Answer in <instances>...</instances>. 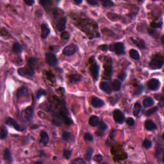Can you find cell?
Listing matches in <instances>:
<instances>
[{
  "instance_id": "cell-30",
  "label": "cell",
  "mask_w": 164,
  "mask_h": 164,
  "mask_svg": "<svg viewBox=\"0 0 164 164\" xmlns=\"http://www.w3.org/2000/svg\"><path fill=\"white\" fill-rule=\"evenodd\" d=\"M101 4H102L104 7H113L114 5L113 1H110V0H103V1H101Z\"/></svg>"
},
{
  "instance_id": "cell-4",
  "label": "cell",
  "mask_w": 164,
  "mask_h": 164,
  "mask_svg": "<svg viewBox=\"0 0 164 164\" xmlns=\"http://www.w3.org/2000/svg\"><path fill=\"white\" fill-rule=\"evenodd\" d=\"M18 74L24 77H32L35 74L34 69L28 66L26 67H22L18 69Z\"/></svg>"
},
{
  "instance_id": "cell-17",
  "label": "cell",
  "mask_w": 164,
  "mask_h": 164,
  "mask_svg": "<svg viewBox=\"0 0 164 164\" xmlns=\"http://www.w3.org/2000/svg\"><path fill=\"white\" fill-rule=\"evenodd\" d=\"M145 128L147 130L149 131H153V130H156L157 126L156 124L151 120H147L145 122Z\"/></svg>"
},
{
  "instance_id": "cell-21",
  "label": "cell",
  "mask_w": 164,
  "mask_h": 164,
  "mask_svg": "<svg viewBox=\"0 0 164 164\" xmlns=\"http://www.w3.org/2000/svg\"><path fill=\"white\" fill-rule=\"evenodd\" d=\"M22 46L18 42H15L13 45L12 47V51L15 54H21L22 53Z\"/></svg>"
},
{
  "instance_id": "cell-12",
  "label": "cell",
  "mask_w": 164,
  "mask_h": 164,
  "mask_svg": "<svg viewBox=\"0 0 164 164\" xmlns=\"http://www.w3.org/2000/svg\"><path fill=\"white\" fill-rule=\"evenodd\" d=\"M91 104L92 105V107H95V108H99V107L104 106V101H103L102 99H99V97L94 96V97H92Z\"/></svg>"
},
{
  "instance_id": "cell-32",
  "label": "cell",
  "mask_w": 164,
  "mask_h": 164,
  "mask_svg": "<svg viewBox=\"0 0 164 164\" xmlns=\"http://www.w3.org/2000/svg\"><path fill=\"white\" fill-rule=\"evenodd\" d=\"M142 145L145 149H149V148H150L152 146V142L149 140L145 139L143 142V144H142Z\"/></svg>"
},
{
  "instance_id": "cell-46",
  "label": "cell",
  "mask_w": 164,
  "mask_h": 164,
  "mask_svg": "<svg viewBox=\"0 0 164 164\" xmlns=\"http://www.w3.org/2000/svg\"><path fill=\"white\" fill-rule=\"evenodd\" d=\"M126 122L128 125L130 126H133L135 124V120L133 118H131V117H129V118H128V119H127Z\"/></svg>"
},
{
  "instance_id": "cell-8",
  "label": "cell",
  "mask_w": 164,
  "mask_h": 164,
  "mask_svg": "<svg viewBox=\"0 0 164 164\" xmlns=\"http://www.w3.org/2000/svg\"><path fill=\"white\" fill-rule=\"evenodd\" d=\"M5 123H6L7 125L13 126L14 129L16 130L17 131H22L25 130V128L21 127L20 125H19V124H18L15 120L13 119L12 118H11V117H8L6 119V121H5Z\"/></svg>"
},
{
  "instance_id": "cell-28",
  "label": "cell",
  "mask_w": 164,
  "mask_h": 164,
  "mask_svg": "<svg viewBox=\"0 0 164 164\" xmlns=\"http://www.w3.org/2000/svg\"><path fill=\"white\" fill-rule=\"evenodd\" d=\"M130 55L132 58H133L134 60H139L140 59V55L138 53V52L135 49H131L130 51Z\"/></svg>"
},
{
  "instance_id": "cell-22",
  "label": "cell",
  "mask_w": 164,
  "mask_h": 164,
  "mask_svg": "<svg viewBox=\"0 0 164 164\" xmlns=\"http://www.w3.org/2000/svg\"><path fill=\"white\" fill-rule=\"evenodd\" d=\"M81 76L78 74H73L69 76V81L72 83H75L81 80Z\"/></svg>"
},
{
  "instance_id": "cell-35",
  "label": "cell",
  "mask_w": 164,
  "mask_h": 164,
  "mask_svg": "<svg viewBox=\"0 0 164 164\" xmlns=\"http://www.w3.org/2000/svg\"><path fill=\"white\" fill-rule=\"evenodd\" d=\"M71 154H72V151L69 150V149H65L63 150V156L64 157L66 158V159L69 160L71 156Z\"/></svg>"
},
{
  "instance_id": "cell-49",
  "label": "cell",
  "mask_w": 164,
  "mask_h": 164,
  "mask_svg": "<svg viewBox=\"0 0 164 164\" xmlns=\"http://www.w3.org/2000/svg\"><path fill=\"white\" fill-rule=\"evenodd\" d=\"M87 3L90 4V5H92V6H96V5H98V2L96 0H88L87 1Z\"/></svg>"
},
{
  "instance_id": "cell-14",
  "label": "cell",
  "mask_w": 164,
  "mask_h": 164,
  "mask_svg": "<svg viewBox=\"0 0 164 164\" xmlns=\"http://www.w3.org/2000/svg\"><path fill=\"white\" fill-rule=\"evenodd\" d=\"M66 22H67V19L66 17L60 18L56 24V29L59 32H62L64 30L66 27Z\"/></svg>"
},
{
  "instance_id": "cell-2",
  "label": "cell",
  "mask_w": 164,
  "mask_h": 164,
  "mask_svg": "<svg viewBox=\"0 0 164 164\" xmlns=\"http://www.w3.org/2000/svg\"><path fill=\"white\" fill-rule=\"evenodd\" d=\"M104 67V78L110 80L112 77V60L111 58H106Z\"/></svg>"
},
{
  "instance_id": "cell-13",
  "label": "cell",
  "mask_w": 164,
  "mask_h": 164,
  "mask_svg": "<svg viewBox=\"0 0 164 164\" xmlns=\"http://www.w3.org/2000/svg\"><path fill=\"white\" fill-rule=\"evenodd\" d=\"M50 33V29L48 25L44 23L41 25V34L40 36L42 39H46Z\"/></svg>"
},
{
  "instance_id": "cell-18",
  "label": "cell",
  "mask_w": 164,
  "mask_h": 164,
  "mask_svg": "<svg viewBox=\"0 0 164 164\" xmlns=\"http://www.w3.org/2000/svg\"><path fill=\"white\" fill-rule=\"evenodd\" d=\"M28 94V90L26 87H21L17 92V97L21 98L23 96H27Z\"/></svg>"
},
{
  "instance_id": "cell-40",
  "label": "cell",
  "mask_w": 164,
  "mask_h": 164,
  "mask_svg": "<svg viewBox=\"0 0 164 164\" xmlns=\"http://www.w3.org/2000/svg\"><path fill=\"white\" fill-rule=\"evenodd\" d=\"M148 33L149 35H151L153 37H155V38H158V33L156 30H152V29H149L148 30Z\"/></svg>"
},
{
  "instance_id": "cell-45",
  "label": "cell",
  "mask_w": 164,
  "mask_h": 164,
  "mask_svg": "<svg viewBox=\"0 0 164 164\" xmlns=\"http://www.w3.org/2000/svg\"><path fill=\"white\" fill-rule=\"evenodd\" d=\"M60 36H61L62 39H63V40H67V39H69L70 35H69L68 32H62Z\"/></svg>"
},
{
  "instance_id": "cell-29",
  "label": "cell",
  "mask_w": 164,
  "mask_h": 164,
  "mask_svg": "<svg viewBox=\"0 0 164 164\" xmlns=\"http://www.w3.org/2000/svg\"><path fill=\"white\" fill-rule=\"evenodd\" d=\"M62 138L65 140H69L71 139L72 138V135L71 133L68 132V131H63V133H62Z\"/></svg>"
},
{
  "instance_id": "cell-9",
  "label": "cell",
  "mask_w": 164,
  "mask_h": 164,
  "mask_svg": "<svg viewBox=\"0 0 164 164\" xmlns=\"http://www.w3.org/2000/svg\"><path fill=\"white\" fill-rule=\"evenodd\" d=\"M76 51H77V48H76V45L73 44L66 46L63 49V55H66V56H71V55H74Z\"/></svg>"
},
{
  "instance_id": "cell-33",
  "label": "cell",
  "mask_w": 164,
  "mask_h": 164,
  "mask_svg": "<svg viewBox=\"0 0 164 164\" xmlns=\"http://www.w3.org/2000/svg\"><path fill=\"white\" fill-rule=\"evenodd\" d=\"M143 87H142V85H137L135 87V92H134V94H135V95H139L140 94H141L142 93V92L143 91Z\"/></svg>"
},
{
  "instance_id": "cell-15",
  "label": "cell",
  "mask_w": 164,
  "mask_h": 164,
  "mask_svg": "<svg viewBox=\"0 0 164 164\" xmlns=\"http://www.w3.org/2000/svg\"><path fill=\"white\" fill-rule=\"evenodd\" d=\"M40 143L43 144L44 145H46L49 142V136H48V134L46 131H40Z\"/></svg>"
},
{
  "instance_id": "cell-54",
  "label": "cell",
  "mask_w": 164,
  "mask_h": 164,
  "mask_svg": "<svg viewBox=\"0 0 164 164\" xmlns=\"http://www.w3.org/2000/svg\"><path fill=\"white\" fill-rule=\"evenodd\" d=\"M162 43H163V36L162 37Z\"/></svg>"
},
{
  "instance_id": "cell-48",
  "label": "cell",
  "mask_w": 164,
  "mask_h": 164,
  "mask_svg": "<svg viewBox=\"0 0 164 164\" xmlns=\"http://www.w3.org/2000/svg\"><path fill=\"white\" fill-rule=\"evenodd\" d=\"M94 160L96 162H100L103 160V156L101 155H97L94 157Z\"/></svg>"
},
{
  "instance_id": "cell-42",
  "label": "cell",
  "mask_w": 164,
  "mask_h": 164,
  "mask_svg": "<svg viewBox=\"0 0 164 164\" xmlns=\"http://www.w3.org/2000/svg\"><path fill=\"white\" fill-rule=\"evenodd\" d=\"M107 128H108V126H107V125L106 124V123L104 122L103 120L102 121H101V122H100L99 123L100 130H101V131H105Z\"/></svg>"
},
{
  "instance_id": "cell-53",
  "label": "cell",
  "mask_w": 164,
  "mask_h": 164,
  "mask_svg": "<svg viewBox=\"0 0 164 164\" xmlns=\"http://www.w3.org/2000/svg\"><path fill=\"white\" fill-rule=\"evenodd\" d=\"M74 2L76 5H80V4H81L82 3V1L81 0H77V1H74Z\"/></svg>"
},
{
  "instance_id": "cell-50",
  "label": "cell",
  "mask_w": 164,
  "mask_h": 164,
  "mask_svg": "<svg viewBox=\"0 0 164 164\" xmlns=\"http://www.w3.org/2000/svg\"><path fill=\"white\" fill-rule=\"evenodd\" d=\"M25 3L26 4V5H29V6H32L34 4L35 1L33 0H25Z\"/></svg>"
},
{
  "instance_id": "cell-47",
  "label": "cell",
  "mask_w": 164,
  "mask_h": 164,
  "mask_svg": "<svg viewBox=\"0 0 164 164\" xmlns=\"http://www.w3.org/2000/svg\"><path fill=\"white\" fill-rule=\"evenodd\" d=\"M126 74L124 72H122V73H120L118 75V78L121 80V81H124L126 79Z\"/></svg>"
},
{
  "instance_id": "cell-26",
  "label": "cell",
  "mask_w": 164,
  "mask_h": 164,
  "mask_svg": "<svg viewBox=\"0 0 164 164\" xmlns=\"http://www.w3.org/2000/svg\"><path fill=\"white\" fill-rule=\"evenodd\" d=\"M4 158L8 162L11 163L12 162V157L11 155V152L8 149H5L4 151Z\"/></svg>"
},
{
  "instance_id": "cell-37",
  "label": "cell",
  "mask_w": 164,
  "mask_h": 164,
  "mask_svg": "<svg viewBox=\"0 0 164 164\" xmlns=\"http://www.w3.org/2000/svg\"><path fill=\"white\" fill-rule=\"evenodd\" d=\"M35 63H36V58H30L28 60V66L32 67V68L34 69V66Z\"/></svg>"
},
{
  "instance_id": "cell-34",
  "label": "cell",
  "mask_w": 164,
  "mask_h": 164,
  "mask_svg": "<svg viewBox=\"0 0 164 164\" xmlns=\"http://www.w3.org/2000/svg\"><path fill=\"white\" fill-rule=\"evenodd\" d=\"M157 111H158L157 107H154V108H151V109H149V110H148V111L145 112V114L146 116H150V115H152V114L156 113Z\"/></svg>"
},
{
  "instance_id": "cell-6",
  "label": "cell",
  "mask_w": 164,
  "mask_h": 164,
  "mask_svg": "<svg viewBox=\"0 0 164 164\" xmlns=\"http://www.w3.org/2000/svg\"><path fill=\"white\" fill-rule=\"evenodd\" d=\"M113 115L114 120L118 124H122L125 121V116L121 110H115L113 112Z\"/></svg>"
},
{
  "instance_id": "cell-1",
  "label": "cell",
  "mask_w": 164,
  "mask_h": 164,
  "mask_svg": "<svg viewBox=\"0 0 164 164\" xmlns=\"http://www.w3.org/2000/svg\"><path fill=\"white\" fill-rule=\"evenodd\" d=\"M163 56L162 55H155L149 62V66L153 69H161L163 65Z\"/></svg>"
},
{
  "instance_id": "cell-16",
  "label": "cell",
  "mask_w": 164,
  "mask_h": 164,
  "mask_svg": "<svg viewBox=\"0 0 164 164\" xmlns=\"http://www.w3.org/2000/svg\"><path fill=\"white\" fill-rule=\"evenodd\" d=\"M99 87L103 91H104V92H106L107 94H111L112 92V89L110 87L109 83L108 82L106 81H102L99 85Z\"/></svg>"
},
{
  "instance_id": "cell-27",
  "label": "cell",
  "mask_w": 164,
  "mask_h": 164,
  "mask_svg": "<svg viewBox=\"0 0 164 164\" xmlns=\"http://www.w3.org/2000/svg\"><path fill=\"white\" fill-rule=\"evenodd\" d=\"M7 135H8V131H7V128L4 126H1V130H0V138L2 140L5 139L7 137Z\"/></svg>"
},
{
  "instance_id": "cell-23",
  "label": "cell",
  "mask_w": 164,
  "mask_h": 164,
  "mask_svg": "<svg viewBox=\"0 0 164 164\" xmlns=\"http://www.w3.org/2000/svg\"><path fill=\"white\" fill-rule=\"evenodd\" d=\"M99 117L96 115H92L90 117L89 119V124L92 126H96L98 125L99 124Z\"/></svg>"
},
{
  "instance_id": "cell-44",
  "label": "cell",
  "mask_w": 164,
  "mask_h": 164,
  "mask_svg": "<svg viewBox=\"0 0 164 164\" xmlns=\"http://www.w3.org/2000/svg\"><path fill=\"white\" fill-rule=\"evenodd\" d=\"M72 163H76V164H82V163H85V162L84 161V160L82 159V158H76L74 160L72 161Z\"/></svg>"
},
{
  "instance_id": "cell-36",
  "label": "cell",
  "mask_w": 164,
  "mask_h": 164,
  "mask_svg": "<svg viewBox=\"0 0 164 164\" xmlns=\"http://www.w3.org/2000/svg\"><path fill=\"white\" fill-rule=\"evenodd\" d=\"M93 152H94V150L92 148H89L88 150H87L86 158H87V160L88 161H90V160L92 159V155Z\"/></svg>"
},
{
  "instance_id": "cell-3",
  "label": "cell",
  "mask_w": 164,
  "mask_h": 164,
  "mask_svg": "<svg viewBox=\"0 0 164 164\" xmlns=\"http://www.w3.org/2000/svg\"><path fill=\"white\" fill-rule=\"evenodd\" d=\"M109 49L112 51H114L115 54L121 55L125 53L124 44L122 42H117L110 46Z\"/></svg>"
},
{
  "instance_id": "cell-19",
  "label": "cell",
  "mask_w": 164,
  "mask_h": 164,
  "mask_svg": "<svg viewBox=\"0 0 164 164\" xmlns=\"http://www.w3.org/2000/svg\"><path fill=\"white\" fill-rule=\"evenodd\" d=\"M141 110H142V107H141L140 104L139 102H137L134 105L133 110V114L135 116H139L140 114H141Z\"/></svg>"
},
{
  "instance_id": "cell-31",
  "label": "cell",
  "mask_w": 164,
  "mask_h": 164,
  "mask_svg": "<svg viewBox=\"0 0 164 164\" xmlns=\"http://www.w3.org/2000/svg\"><path fill=\"white\" fill-rule=\"evenodd\" d=\"M163 148H161V147H158L156 148V153H155V156L158 158H160V155L162 156H163Z\"/></svg>"
},
{
  "instance_id": "cell-5",
  "label": "cell",
  "mask_w": 164,
  "mask_h": 164,
  "mask_svg": "<svg viewBox=\"0 0 164 164\" xmlns=\"http://www.w3.org/2000/svg\"><path fill=\"white\" fill-rule=\"evenodd\" d=\"M90 63H91V66L90 67V73H91V75L92 76L94 81H97L98 80L99 77V67L98 64H97L95 61H94V59L93 60V62L90 61Z\"/></svg>"
},
{
  "instance_id": "cell-25",
  "label": "cell",
  "mask_w": 164,
  "mask_h": 164,
  "mask_svg": "<svg viewBox=\"0 0 164 164\" xmlns=\"http://www.w3.org/2000/svg\"><path fill=\"white\" fill-rule=\"evenodd\" d=\"M121 87V83L118 80H114L112 84V89L114 91H119Z\"/></svg>"
},
{
  "instance_id": "cell-11",
  "label": "cell",
  "mask_w": 164,
  "mask_h": 164,
  "mask_svg": "<svg viewBox=\"0 0 164 164\" xmlns=\"http://www.w3.org/2000/svg\"><path fill=\"white\" fill-rule=\"evenodd\" d=\"M160 86V81L157 79L153 78L148 83V87L151 90H157Z\"/></svg>"
},
{
  "instance_id": "cell-7",
  "label": "cell",
  "mask_w": 164,
  "mask_h": 164,
  "mask_svg": "<svg viewBox=\"0 0 164 164\" xmlns=\"http://www.w3.org/2000/svg\"><path fill=\"white\" fill-rule=\"evenodd\" d=\"M33 111L32 107H28L26 109H25L21 113V116L22 119L26 121H29L32 119L33 117Z\"/></svg>"
},
{
  "instance_id": "cell-38",
  "label": "cell",
  "mask_w": 164,
  "mask_h": 164,
  "mask_svg": "<svg viewBox=\"0 0 164 164\" xmlns=\"http://www.w3.org/2000/svg\"><path fill=\"white\" fill-rule=\"evenodd\" d=\"M40 5H42L43 7L46 6H49L51 4H52L53 1H51V0H42V1H39Z\"/></svg>"
},
{
  "instance_id": "cell-10",
  "label": "cell",
  "mask_w": 164,
  "mask_h": 164,
  "mask_svg": "<svg viewBox=\"0 0 164 164\" xmlns=\"http://www.w3.org/2000/svg\"><path fill=\"white\" fill-rule=\"evenodd\" d=\"M46 61L49 66H55L57 64L58 60L55 55L51 53H47L46 54Z\"/></svg>"
},
{
  "instance_id": "cell-41",
  "label": "cell",
  "mask_w": 164,
  "mask_h": 164,
  "mask_svg": "<svg viewBox=\"0 0 164 164\" xmlns=\"http://www.w3.org/2000/svg\"><path fill=\"white\" fill-rule=\"evenodd\" d=\"M84 138L85 140L91 142V141L93 140V136L90 133H86L84 135Z\"/></svg>"
},
{
  "instance_id": "cell-43",
  "label": "cell",
  "mask_w": 164,
  "mask_h": 164,
  "mask_svg": "<svg viewBox=\"0 0 164 164\" xmlns=\"http://www.w3.org/2000/svg\"><path fill=\"white\" fill-rule=\"evenodd\" d=\"M162 22H152L151 23V26L154 28H161L162 26Z\"/></svg>"
},
{
  "instance_id": "cell-52",
  "label": "cell",
  "mask_w": 164,
  "mask_h": 164,
  "mask_svg": "<svg viewBox=\"0 0 164 164\" xmlns=\"http://www.w3.org/2000/svg\"><path fill=\"white\" fill-rule=\"evenodd\" d=\"M156 98L160 100V101H161V103H163V96L160 95H156Z\"/></svg>"
},
{
  "instance_id": "cell-20",
  "label": "cell",
  "mask_w": 164,
  "mask_h": 164,
  "mask_svg": "<svg viewBox=\"0 0 164 164\" xmlns=\"http://www.w3.org/2000/svg\"><path fill=\"white\" fill-rule=\"evenodd\" d=\"M131 40H132L133 43L135 44L138 48H140V49H144V48H145V42H144V41L143 40H142V39H138L136 40V39L131 38Z\"/></svg>"
},
{
  "instance_id": "cell-24",
  "label": "cell",
  "mask_w": 164,
  "mask_h": 164,
  "mask_svg": "<svg viewBox=\"0 0 164 164\" xmlns=\"http://www.w3.org/2000/svg\"><path fill=\"white\" fill-rule=\"evenodd\" d=\"M143 105L145 108H148V107H150L152 105L154 104V100L151 97H145V99L143 100Z\"/></svg>"
},
{
  "instance_id": "cell-39",
  "label": "cell",
  "mask_w": 164,
  "mask_h": 164,
  "mask_svg": "<svg viewBox=\"0 0 164 164\" xmlns=\"http://www.w3.org/2000/svg\"><path fill=\"white\" fill-rule=\"evenodd\" d=\"M46 91H45L44 89H40L38 90L37 93V99H40L42 96L46 95Z\"/></svg>"
},
{
  "instance_id": "cell-51",
  "label": "cell",
  "mask_w": 164,
  "mask_h": 164,
  "mask_svg": "<svg viewBox=\"0 0 164 164\" xmlns=\"http://www.w3.org/2000/svg\"><path fill=\"white\" fill-rule=\"evenodd\" d=\"M108 48V46H107V45H101V46H99V49H101L103 51H107Z\"/></svg>"
}]
</instances>
